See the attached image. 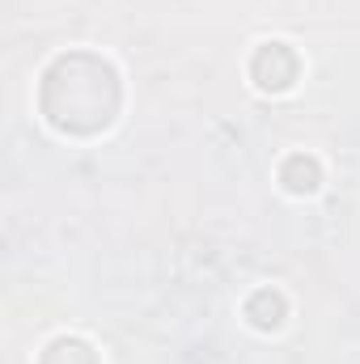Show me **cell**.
<instances>
[{"label":"cell","mask_w":360,"mask_h":364,"mask_svg":"<svg viewBox=\"0 0 360 364\" xmlns=\"http://www.w3.org/2000/svg\"><path fill=\"white\" fill-rule=\"evenodd\" d=\"M119 73L110 60L93 51H68L55 55L38 85V110L43 119L64 136H97L119 114Z\"/></svg>","instance_id":"obj_1"},{"label":"cell","mask_w":360,"mask_h":364,"mask_svg":"<svg viewBox=\"0 0 360 364\" xmlns=\"http://www.w3.org/2000/svg\"><path fill=\"white\" fill-rule=\"evenodd\" d=\"M38 364H97V356L85 339H55V343H47Z\"/></svg>","instance_id":"obj_2"}]
</instances>
